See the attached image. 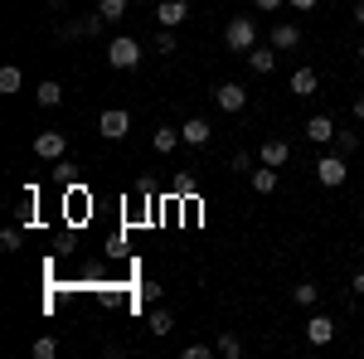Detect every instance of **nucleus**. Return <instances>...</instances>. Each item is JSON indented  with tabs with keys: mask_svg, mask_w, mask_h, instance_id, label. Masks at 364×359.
I'll return each mask as SVG.
<instances>
[{
	"mask_svg": "<svg viewBox=\"0 0 364 359\" xmlns=\"http://www.w3.org/2000/svg\"><path fill=\"white\" fill-rule=\"evenodd\" d=\"M54 355H58V345L49 335H39V340H34V359H54Z\"/></svg>",
	"mask_w": 364,
	"mask_h": 359,
	"instance_id": "24",
	"label": "nucleus"
},
{
	"mask_svg": "<svg viewBox=\"0 0 364 359\" xmlns=\"http://www.w3.org/2000/svg\"><path fill=\"white\" fill-rule=\"evenodd\" d=\"M360 63H364V44H360Z\"/></svg>",
	"mask_w": 364,
	"mask_h": 359,
	"instance_id": "38",
	"label": "nucleus"
},
{
	"mask_svg": "<svg viewBox=\"0 0 364 359\" xmlns=\"http://www.w3.org/2000/svg\"><path fill=\"white\" fill-rule=\"evenodd\" d=\"M146 331L151 335H170L175 331V316H170V311H151V316H146Z\"/></svg>",
	"mask_w": 364,
	"mask_h": 359,
	"instance_id": "19",
	"label": "nucleus"
},
{
	"mask_svg": "<svg viewBox=\"0 0 364 359\" xmlns=\"http://www.w3.org/2000/svg\"><path fill=\"white\" fill-rule=\"evenodd\" d=\"M301 44V29L291 25V20H282L277 29H272V49H296Z\"/></svg>",
	"mask_w": 364,
	"mask_h": 359,
	"instance_id": "14",
	"label": "nucleus"
},
{
	"mask_svg": "<svg viewBox=\"0 0 364 359\" xmlns=\"http://www.w3.org/2000/svg\"><path fill=\"white\" fill-rule=\"evenodd\" d=\"M214 350H219L224 359H238V355H243V340H238L233 331H224V335H219V345H214Z\"/></svg>",
	"mask_w": 364,
	"mask_h": 359,
	"instance_id": "21",
	"label": "nucleus"
},
{
	"mask_svg": "<svg viewBox=\"0 0 364 359\" xmlns=\"http://www.w3.org/2000/svg\"><path fill=\"white\" fill-rule=\"evenodd\" d=\"M156 20H161V29H180L190 20V0H161L156 5Z\"/></svg>",
	"mask_w": 364,
	"mask_h": 359,
	"instance_id": "6",
	"label": "nucleus"
},
{
	"mask_svg": "<svg viewBox=\"0 0 364 359\" xmlns=\"http://www.w3.org/2000/svg\"><path fill=\"white\" fill-rule=\"evenodd\" d=\"M107 63H112V68H136L141 63V44L132 39V34H117L112 44H107Z\"/></svg>",
	"mask_w": 364,
	"mask_h": 359,
	"instance_id": "3",
	"label": "nucleus"
},
{
	"mask_svg": "<svg viewBox=\"0 0 364 359\" xmlns=\"http://www.w3.org/2000/svg\"><path fill=\"white\" fill-rule=\"evenodd\" d=\"M355 146H360V136H355V132H336V151H340V156H350Z\"/></svg>",
	"mask_w": 364,
	"mask_h": 359,
	"instance_id": "25",
	"label": "nucleus"
},
{
	"mask_svg": "<svg viewBox=\"0 0 364 359\" xmlns=\"http://www.w3.org/2000/svg\"><path fill=\"white\" fill-rule=\"evenodd\" d=\"M350 286H355V296H360V306H364V267L355 272V282H350Z\"/></svg>",
	"mask_w": 364,
	"mask_h": 359,
	"instance_id": "32",
	"label": "nucleus"
},
{
	"mask_svg": "<svg viewBox=\"0 0 364 359\" xmlns=\"http://www.w3.org/2000/svg\"><path fill=\"white\" fill-rule=\"evenodd\" d=\"M248 68H252V73H262V78H267V73H272V68H277V54H272V49H262V44H257V49H248Z\"/></svg>",
	"mask_w": 364,
	"mask_h": 359,
	"instance_id": "15",
	"label": "nucleus"
},
{
	"mask_svg": "<svg viewBox=\"0 0 364 359\" xmlns=\"http://www.w3.org/2000/svg\"><path fill=\"white\" fill-rule=\"evenodd\" d=\"M316 180H321V185H326V190H340V185H345V180H350V166H345V156H321V161H316Z\"/></svg>",
	"mask_w": 364,
	"mask_h": 359,
	"instance_id": "2",
	"label": "nucleus"
},
{
	"mask_svg": "<svg viewBox=\"0 0 364 359\" xmlns=\"http://www.w3.org/2000/svg\"><path fill=\"white\" fill-rule=\"evenodd\" d=\"M306 340L311 345H331V340H336V321H331V316H311L306 321Z\"/></svg>",
	"mask_w": 364,
	"mask_h": 359,
	"instance_id": "10",
	"label": "nucleus"
},
{
	"mask_svg": "<svg viewBox=\"0 0 364 359\" xmlns=\"http://www.w3.org/2000/svg\"><path fill=\"white\" fill-rule=\"evenodd\" d=\"M209 136H214V127H209L204 117H190V122L180 127V141H185V146H209Z\"/></svg>",
	"mask_w": 364,
	"mask_h": 359,
	"instance_id": "8",
	"label": "nucleus"
},
{
	"mask_svg": "<svg viewBox=\"0 0 364 359\" xmlns=\"http://www.w3.org/2000/svg\"><path fill=\"white\" fill-rule=\"evenodd\" d=\"M252 5H257V10H282L287 0H252Z\"/></svg>",
	"mask_w": 364,
	"mask_h": 359,
	"instance_id": "33",
	"label": "nucleus"
},
{
	"mask_svg": "<svg viewBox=\"0 0 364 359\" xmlns=\"http://www.w3.org/2000/svg\"><path fill=\"white\" fill-rule=\"evenodd\" d=\"M127 5H132V0H97V15H102V20H122Z\"/></svg>",
	"mask_w": 364,
	"mask_h": 359,
	"instance_id": "22",
	"label": "nucleus"
},
{
	"mask_svg": "<svg viewBox=\"0 0 364 359\" xmlns=\"http://www.w3.org/2000/svg\"><path fill=\"white\" fill-rule=\"evenodd\" d=\"M248 185H252V194H272V190L282 185V180H277V166H262V170H252V175H248Z\"/></svg>",
	"mask_w": 364,
	"mask_h": 359,
	"instance_id": "13",
	"label": "nucleus"
},
{
	"mask_svg": "<svg viewBox=\"0 0 364 359\" xmlns=\"http://www.w3.org/2000/svg\"><path fill=\"white\" fill-rule=\"evenodd\" d=\"M63 151H68V136L63 132H39L34 136V156L39 161H63Z\"/></svg>",
	"mask_w": 364,
	"mask_h": 359,
	"instance_id": "5",
	"label": "nucleus"
},
{
	"mask_svg": "<svg viewBox=\"0 0 364 359\" xmlns=\"http://www.w3.org/2000/svg\"><path fill=\"white\" fill-rule=\"evenodd\" d=\"M301 132H306V141H316V146H331V141H336V122H331V117H311Z\"/></svg>",
	"mask_w": 364,
	"mask_h": 359,
	"instance_id": "9",
	"label": "nucleus"
},
{
	"mask_svg": "<svg viewBox=\"0 0 364 359\" xmlns=\"http://www.w3.org/2000/svg\"><path fill=\"white\" fill-rule=\"evenodd\" d=\"M287 5H291V10H296V15H306V10H316V5H321V0H287Z\"/></svg>",
	"mask_w": 364,
	"mask_h": 359,
	"instance_id": "31",
	"label": "nucleus"
},
{
	"mask_svg": "<svg viewBox=\"0 0 364 359\" xmlns=\"http://www.w3.org/2000/svg\"><path fill=\"white\" fill-rule=\"evenodd\" d=\"M151 146H156V156H170V151L180 146V127H156V136H151Z\"/></svg>",
	"mask_w": 364,
	"mask_h": 359,
	"instance_id": "17",
	"label": "nucleus"
},
{
	"mask_svg": "<svg viewBox=\"0 0 364 359\" xmlns=\"http://www.w3.org/2000/svg\"><path fill=\"white\" fill-rule=\"evenodd\" d=\"M291 301L296 306H316L321 301V286H316V282H296V286H291Z\"/></svg>",
	"mask_w": 364,
	"mask_h": 359,
	"instance_id": "18",
	"label": "nucleus"
},
{
	"mask_svg": "<svg viewBox=\"0 0 364 359\" xmlns=\"http://www.w3.org/2000/svg\"><path fill=\"white\" fill-rule=\"evenodd\" d=\"M15 214H20V223H34V190H25V199H20Z\"/></svg>",
	"mask_w": 364,
	"mask_h": 359,
	"instance_id": "26",
	"label": "nucleus"
},
{
	"mask_svg": "<svg viewBox=\"0 0 364 359\" xmlns=\"http://www.w3.org/2000/svg\"><path fill=\"white\" fill-rule=\"evenodd\" d=\"M49 5H68V0H49Z\"/></svg>",
	"mask_w": 364,
	"mask_h": 359,
	"instance_id": "36",
	"label": "nucleus"
},
{
	"mask_svg": "<svg viewBox=\"0 0 364 359\" xmlns=\"http://www.w3.org/2000/svg\"><path fill=\"white\" fill-rule=\"evenodd\" d=\"M97 132H102L107 141H122L127 132H132V112L127 107H107L102 117H97Z\"/></svg>",
	"mask_w": 364,
	"mask_h": 359,
	"instance_id": "4",
	"label": "nucleus"
},
{
	"mask_svg": "<svg viewBox=\"0 0 364 359\" xmlns=\"http://www.w3.org/2000/svg\"><path fill=\"white\" fill-rule=\"evenodd\" d=\"M224 49H233V54L257 49V25H252L248 15H233V20L224 25Z\"/></svg>",
	"mask_w": 364,
	"mask_h": 359,
	"instance_id": "1",
	"label": "nucleus"
},
{
	"mask_svg": "<svg viewBox=\"0 0 364 359\" xmlns=\"http://www.w3.org/2000/svg\"><path fill=\"white\" fill-rule=\"evenodd\" d=\"M209 355H214L209 345H190V350H185V359H209Z\"/></svg>",
	"mask_w": 364,
	"mask_h": 359,
	"instance_id": "30",
	"label": "nucleus"
},
{
	"mask_svg": "<svg viewBox=\"0 0 364 359\" xmlns=\"http://www.w3.org/2000/svg\"><path fill=\"white\" fill-rule=\"evenodd\" d=\"M287 156H291V146H287L282 136L262 141V166H287Z\"/></svg>",
	"mask_w": 364,
	"mask_h": 359,
	"instance_id": "12",
	"label": "nucleus"
},
{
	"mask_svg": "<svg viewBox=\"0 0 364 359\" xmlns=\"http://www.w3.org/2000/svg\"><path fill=\"white\" fill-rule=\"evenodd\" d=\"M233 170H243V175H252V156H248V151H238V156H233Z\"/></svg>",
	"mask_w": 364,
	"mask_h": 359,
	"instance_id": "28",
	"label": "nucleus"
},
{
	"mask_svg": "<svg viewBox=\"0 0 364 359\" xmlns=\"http://www.w3.org/2000/svg\"><path fill=\"white\" fill-rule=\"evenodd\" d=\"M355 25H364V0H355Z\"/></svg>",
	"mask_w": 364,
	"mask_h": 359,
	"instance_id": "35",
	"label": "nucleus"
},
{
	"mask_svg": "<svg viewBox=\"0 0 364 359\" xmlns=\"http://www.w3.org/2000/svg\"><path fill=\"white\" fill-rule=\"evenodd\" d=\"M214 102H219L224 112H243L248 107V87L243 83H219L214 87Z\"/></svg>",
	"mask_w": 364,
	"mask_h": 359,
	"instance_id": "7",
	"label": "nucleus"
},
{
	"mask_svg": "<svg viewBox=\"0 0 364 359\" xmlns=\"http://www.w3.org/2000/svg\"><path fill=\"white\" fill-rule=\"evenodd\" d=\"M360 262H364V243H360Z\"/></svg>",
	"mask_w": 364,
	"mask_h": 359,
	"instance_id": "37",
	"label": "nucleus"
},
{
	"mask_svg": "<svg viewBox=\"0 0 364 359\" xmlns=\"http://www.w3.org/2000/svg\"><path fill=\"white\" fill-rule=\"evenodd\" d=\"M287 87H291L296 97H316V87H321V78H316V68H296Z\"/></svg>",
	"mask_w": 364,
	"mask_h": 359,
	"instance_id": "11",
	"label": "nucleus"
},
{
	"mask_svg": "<svg viewBox=\"0 0 364 359\" xmlns=\"http://www.w3.org/2000/svg\"><path fill=\"white\" fill-rule=\"evenodd\" d=\"M175 49H180V44H175V29H161V34H156V54H175Z\"/></svg>",
	"mask_w": 364,
	"mask_h": 359,
	"instance_id": "23",
	"label": "nucleus"
},
{
	"mask_svg": "<svg viewBox=\"0 0 364 359\" xmlns=\"http://www.w3.org/2000/svg\"><path fill=\"white\" fill-rule=\"evenodd\" d=\"M0 248H5V252H20V228H5V233H0Z\"/></svg>",
	"mask_w": 364,
	"mask_h": 359,
	"instance_id": "27",
	"label": "nucleus"
},
{
	"mask_svg": "<svg viewBox=\"0 0 364 359\" xmlns=\"http://www.w3.org/2000/svg\"><path fill=\"white\" fill-rule=\"evenodd\" d=\"M350 112H355V117H360V122H364V92H360V97H355V102H350Z\"/></svg>",
	"mask_w": 364,
	"mask_h": 359,
	"instance_id": "34",
	"label": "nucleus"
},
{
	"mask_svg": "<svg viewBox=\"0 0 364 359\" xmlns=\"http://www.w3.org/2000/svg\"><path fill=\"white\" fill-rule=\"evenodd\" d=\"M34 102H39V107H58V102H63V83L44 78V83L34 87Z\"/></svg>",
	"mask_w": 364,
	"mask_h": 359,
	"instance_id": "16",
	"label": "nucleus"
},
{
	"mask_svg": "<svg viewBox=\"0 0 364 359\" xmlns=\"http://www.w3.org/2000/svg\"><path fill=\"white\" fill-rule=\"evenodd\" d=\"M132 5H141V0H132Z\"/></svg>",
	"mask_w": 364,
	"mask_h": 359,
	"instance_id": "39",
	"label": "nucleus"
},
{
	"mask_svg": "<svg viewBox=\"0 0 364 359\" xmlns=\"http://www.w3.org/2000/svg\"><path fill=\"white\" fill-rule=\"evenodd\" d=\"M175 190H180V194H195V175H175Z\"/></svg>",
	"mask_w": 364,
	"mask_h": 359,
	"instance_id": "29",
	"label": "nucleus"
},
{
	"mask_svg": "<svg viewBox=\"0 0 364 359\" xmlns=\"http://www.w3.org/2000/svg\"><path fill=\"white\" fill-rule=\"evenodd\" d=\"M20 87H25V73H20L15 63H5V68H0V92H20Z\"/></svg>",
	"mask_w": 364,
	"mask_h": 359,
	"instance_id": "20",
	"label": "nucleus"
}]
</instances>
